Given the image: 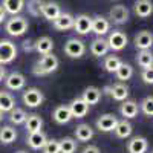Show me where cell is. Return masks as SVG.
Masks as SVG:
<instances>
[{"mask_svg":"<svg viewBox=\"0 0 153 153\" xmlns=\"http://www.w3.org/2000/svg\"><path fill=\"white\" fill-rule=\"evenodd\" d=\"M22 48H23L25 52H35V43H34V40H31V38L25 40L22 43Z\"/></svg>","mask_w":153,"mask_h":153,"instance_id":"f35d334b","label":"cell"},{"mask_svg":"<svg viewBox=\"0 0 153 153\" xmlns=\"http://www.w3.org/2000/svg\"><path fill=\"white\" fill-rule=\"evenodd\" d=\"M133 43L136 49H150L153 45V35L150 31H139L135 37H133Z\"/></svg>","mask_w":153,"mask_h":153,"instance_id":"7c38bea8","label":"cell"},{"mask_svg":"<svg viewBox=\"0 0 153 153\" xmlns=\"http://www.w3.org/2000/svg\"><path fill=\"white\" fill-rule=\"evenodd\" d=\"M115 74H117V78L120 81H127L132 78L133 75V68L129 65V63H121V66L115 71Z\"/></svg>","mask_w":153,"mask_h":153,"instance_id":"1f68e13d","label":"cell"},{"mask_svg":"<svg viewBox=\"0 0 153 153\" xmlns=\"http://www.w3.org/2000/svg\"><path fill=\"white\" fill-rule=\"evenodd\" d=\"M147 139L143 138V136H135L132 138L129 144H127V150H129V153H146L147 152Z\"/></svg>","mask_w":153,"mask_h":153,"instance_id":"e0dca14e","label":"cell"},{"mask_svg":"<svg viewBox=\"0 0 153 153\" xmlns=\"http://www.w3.org/2000/svg\"><path fill=\"white\" fill-rule=\"evenodd\" d=\"M132 130H133V129H132V124H130L129 121H126V120L118 121L117 126H115V129H113V132L117 133V136L121 138V139L129 138V136L132 135Z\"/></svg>","mask_w":153,"mask_h":153,"instance_id":"f546056e","label":"cell"},{"mask_svg":"<svg viewBox=\"0 0 153 153\" xmlns=\"http://www.w3.org/2000/svg\"><path fill=\"white\" fill-rule=\"evenodd\" d=\"M110 29V23L107 19L101 17V16H97L92 19V28H91V32H95L98 37H103L104 34H107Z\"/></svg>","mask_w":153,"mask_h":153,"instance_id":"4fadbf2b","label":"cell"},{"mask_svg":"<svg viewBox=\"0 0 153 153\" xmlns=\"http://www.w3.org/2000/svg\"><path fill=\"white\" fill-rule=\"evenodd\" d=\"M136 63L143 69H152L153 65V55L150 52V49H141L136 55Z\"/></svg>","mask_w":153,"mask_h":153,"instance_id":"f1b7e54d","label":"cell"},{"mask_svg":"<svg viewBox=\"0 0 153 153\" xmlns=\"http://www.w3.org/2000/svg\"><path fill=\"white\" fill-rule=\"evenodd\" d=\"M121 63H123L121 58L115 57V55H109V57H106V60H104V69H106L107 72H110V74H115V71L121 66Z\"/></svg>","mask_w":153,"mask_h":153,"instance_id":"e575fe53","label":"cell"},{"mask_svg":"<svg viewBox=\"0 0 153 153\" xmlns=\"http://www.w3.org/2000/svg\"><path fill=\"white\" fill-rule=\"evenodd\" d=\"M107 45L112 51H121L127 46V35L123 31H113L107 38Z\"/></svg>","mask_w":153,"mask_h":153,"instance_id":"30bf717a","label":"cell"},{"mask_svg":"<svg viewBox=\"0 0 153 153\" xmlns=\"http://www.w3.org/2000/svg\"><path fill=\"white\" fill-rule=\"evenodd\" d=\"M29 28V23L25 17H20V16H14L12 19H9L5 25V31L11 35V37H20L23 35L25 32L28 31Z\"/></svg>","mask_w":153,"mask_h":153,"instance_id":"7a4b0ae2","label":"cell"},{"mask_svg":"<svg viewBox=\"0 0 153 153\" xmlns=\"http://www.w3.org/2000/svg\"><path fill=\"white\" fill-rule=\"evenodd\" d=\"M76 34L80 35H87L89 32H91V28H92V17H89L86 14H80L74 17V26Z\"/></svg>","mask_w":153,"mask_h":153,"instance_id":"8992f818","label":"cell"},{"mask_svg":"<svg viewBox=\"0 0 153 153\" xmlns=\"http://www.w3.org/2000/svg\"><path fill=\"white\" fill-rule=\"evenodd\" d=\"M60 5L55 3V2H43V6H42V16L49 20V22H54L58 16H60Z\"/></svg>","mask_w":153,"mask_h":153,"instance_id":"5bb4252c","label":"cell"},{"mask_svg":"<svg viewBox=\"0 0 153 153\" xmlns=\"http://www.w3.org/2000/svg\"><path fill=\"white\" fill-rule=\"evenodd\" d=\"M52 118L57 124H68L72 120V113L69 110V106H57L52 112Z\"/></svg>","mask_w":153,"mask_h":153,"instance_id":"2e32d148","label":"cell"},{"mask_svg":"<svg viewBox=\"0 0 153 153\" xmlns=\"http://www.w3.org/2000/svg\"><path fill=\"white\" fill-rule=\"evenodd\" d=\"M101 95H103V92H101L98 87L89 86V87L84 89V92H83V97H81V98L86 101L89 106H92V104H98V101L101 100Z\"/></svg>","mask_w":153,"mask_h":153,"instance_id":"d6986e66","label":"cell"},{"mask_svg":"<svg viewBox=\"0 0 153 153\" xmlns=\"http://www.w3.org/2000/svg\"><path fill=\"white\" fill-rule=\"evenodd\" d=\"M5 76H6V71H5L3 65H0V81H3Z\"/></svg>","mask_w":153,"mask_h":153,"instance_id":"b9f144b4","label":"cell"},{"mask_svg":"<svg viewBox=\"0 0 153 153\" xmlns=\"http://www.w3.org/2000/svg\"><path fill=\"white\" fill-rule=\"evenodd\" d=\"M86 52V46L78 38H71L65 45V54L71 58H80Z\"/></svg>","mask_w":153,"mask_h":153,"instance_id":"5b68a950","label":"cell"},{"mask_svg":"<svg viewBox=\"0 0 153 153\" xmlns=\"http://www.w3.org/2000/svg\"><path fill=\"white\" fill-rule=\"evenodd\" d=\"M17 58V46L11 40H0V65H9Z\"/></svg>","mask_w":153,"mask_h":153,"instance_id":"3957f363","label":"cell"},{"mask_svg":"<svg viewBox=\"0 0 153 153\" xmlns=\"http://www.w3.org/2000/svg\"><path fill=\"white\" fill-rule=\"evenodd\" d=\"M91 52L94 57H104L107 52H109V45H107V40L104 38H95V40L91 43Z\"/></svg>","mask_w":153,"mask_h":153,"instance_id":"ac0fdd59","label":"cell"},{"mask_svg":"<svg viewBox=\"0 0 153 153\" xmlns=\"http://www.w3.org/2000/svg\"><path fill=\"white\" fill-rule=\"evenodd\" d=\"M60 143V153H75L76 150V139L71 138V136H66L63 138Z\"/></svg>","mask_w":153,"mask_h":153,"instance_id":"836d02e7","label":"cell"},{"mask_svg":"<svg viewBox=\"0 0 153 153\" xmlns=\"http://www.w3.org/2000/svg\"><path fill=\"white\" fill-rule=\"evenodd\" d=\"M141 78L144 80L146 84H152L153 83V72H152V69H143Z\"/></svg>","mask_w":153,"mask_h":153,"instance_id":"ab89813d","label":"cell"},{"mask_svg":"<svg viewBox=\"0 0 153 153\" xmlns=\"http://www.w3.org/2000/svg\"><path fill=\"white\" fill-rule=\"evenodd\" d=\"M5 84L9 91H22L26 84V78L20 72H11L8 76H5Z\"/></svg>","mask_w":153,"mask_h":153,"instance_id":"9c48e42d","label":"cell"},{"mask_svg":"<svg viewBox=\"0 0 153 153\" xmlns=\"http://www.w3.org/2000/svg\"><path fill=\"white\" fill-rule=\"evenodd\" d=\"M141 110L144 112L146 117H153V97L149 95L143 100V103H141Z\"/></svg>","mask_w":153,"mask_h":153,"instance_id":"8d00e7d4","label":"cell"},{"mask_svg":"<svg viewBox=\"0 0 153 153\" xmlns=\"http://www.w3.org/2000/svg\"><path fill=\"white\" fill-rule=\"evenodd\" d=\"M16 153H28L26 150H19V152H16Z\"/></svg>","mask_w":153,"mask_h":153,"instance_id":"f6af8a7d","label":"cell"},{"mask_svg":"<svg viewBox=\"0 0 153 153\" xmlns=\"http://www.w3.org/2000/svg\"><path fill=\"white\" fill-rule=\"evenodd\" d=\"M138 110H139V107H138V104L135 103V101H126L124 100V103L120 107L121 115H123L124 118H127V120L135 118L136 115H138Z\"/></svg>","mask_w":153,"mask_h":153,"instance_id":"83f0119b","label":"cell"},{"mask_svg":"<svg viewBox=\"0 0 153 153\" xmlns=\"http://www.w3.org/2000/svg\"><path fill=\"white\" fill-rule=\"evenodd\" d=\"M2 120H3V112L0 110V121H2Z\"/></svg>","mask_w":153,"mask_h":153,"instance_id":"ee69618b","label":"cell"},{"mask_svg":"<svg viewBox=\"0 0 153 153\" xmlns=\"http://www.w3.org/2000/svg\"><path fill=\"white\" fill-rule=\"evenodd\" d=\"M26 117H28V113L25 112L23 109H20V107H14V109L9 110V121L12 124H16V126L23 124L25 120H26Z\"/></svg>","mask_w":153,"mask_h":153,"instance_id":"d6a6232c","label":"cell"},{"mask_svg":"<svg viewBox=\"0 0 153 153\" xmlns=\"http://www.w3.org/2000/svg\"><path fill=\"white\" fill-rule=\"evenodd\" d=\"M57 69H58V58L52 52H49V54H43V57L34 65L32 74L35 76H43L55 72Z\"/></svg>","mask_w":153,"mask_h":153,"instance_id":"6da1fadb","label":"cell"},{"mask_svg":"<svg viewBox=\"0 0 153 153\" xmlns=\"http://www.w3.org/2000/svg\"><path fill=\"white\" fill-rule=\"evenodd\" d=\"M34 43H35V52L42 54V55L52 52V49H54V42H52V38H49V37H40Z\"/></svg>","mask_w":153,"mask_h":153,"instance_id":"cb8c5ba5","label":"cell"},{"mask_svg":"<svg viewBox=\"0 0 153 153\" xmlns=\"http://www.w3.org/2000/svg\"><path fill=\"white\" fill-rule=\"evenodd\" d=\"M48 141V138H46V135L42 132V130H37V132H32V133H29V136H28V146L31 147V149H34V150H40L43 146H45V143Z\"/></svg>","mask_w":153,"mask_h":153,"instance_id":"44dd1931","label":"cell"},{"mask_svg":"<svg viewBox=\"0 0 153 153\" xmlns=\"http://www.w3.org/2000/svg\"><path fill=\"white\" fill-rule=\"evenodd\" d=\"M118 123V118L115 117L113 113H106V115H101V117L97 120V129L100 132H113L115 126Z\"/></svg>","mask_w":153,"mask_h":153,"instance_id":"ba28073f","label":"cell"},{"mask_svg":"<svg viewBox=\"0 0 153 153\" xmlns=\"http://www.w3.org/2000/svg\"><path fill=\"white\" fill-rule=\"evenodd\" d=\"M75 138L81 143H87L94 138V129L89 124H78L75 129Z\"/></svg>","mask_w":153,"mask_h":153,"instance_id":"7402d4cb","label":"cell"},{"mask_svg":"<svg viewBox=\"0 0 153 153\" xmlns=\"http://www.w3.org/2000/svg\"><path fill=\"white\" fill-rule=\"evenodd\" d=\"M129 16H130V12L124 5H117L109 11V19L115 25H124L129 20Z\"/></svg>","mask_w":153,"mask_h":153,"instance_id":"52a82bcc","label":"cell"},{"mask_svg":"<svg viewBox=\"0 0 153 153\" xmlns=\"http://www.w3.org/2000/svg\"><path fill=\"white\" fill-rule=\"evenodd\" d=\"M42 6H43V0H29L28 12L32 17H40L42 16Z\"/></svg>","mask_w":153,"mask_h":153,"instance_id":"d590c367","label":"cell"},{"mask_svg":"<svg viewBox=\"0 0 153 153\" xmlns=\"http://www.w3.org/2000/svg\"><path fill=\"white\" fill-rule=\"evenodd\" d=\"M42 150L43 153H60V143L57 139H48Z\"/></svg>","mask_w":153,"mask_h":153,"instance_id":"74e56055","label":"cell"},{"mask_svg":"<svg viewBox=\"0 0 153 153\" xmlns=\"http://www.w3.org/2000/svg\"><path fill=\"white\" fill-rule=\"evenodd\" d=\"M5 17H6V12H5V9H3V6L0 5V23H3V20H5Z\"/></svg>","mask_w":153,"mask_h":153,"instance_id":"7bdbcfd3","label":"cell"},{"mask_svg":"<svg viewBox=\"0 0 153 153\" xmlns=\"http://www.w3.org/2000/svg\"><path fill=\"white\" fill-rule=\"evenodd\" d=\"M81 153H101V152H100V149H98L97 146L89 144V146H86V147L83 149V152H81Z\"/></svg>","mask_w":153,"mask_h":153,"instance_id":"60d3db41","label":"cell"},{"mask_svg":"<svg viewBox=\"0 0 153 153\" xmlns=\"http://www.w3.org/2000/svg\"><path fill=\"white\" fill-rule=\"evenodd\" d=\"M22 100H23V103L26 104L28 107L35 109V107H40L42 106V103L45 101V95H43V92L40 91V89L29 87V89H26V91L23 92Z\"/></svg>","mask_w":153,"mask_h":153,"instance_id":"277c9868","label":"cell"},{"mask_svg":"<svg viewBox=\"0 0 153 153\" xmlns=\"http://www.w3.org/2000/svg\"><path fill=\"white\" fill-rule=\"evenodd\" d=\"M69 110L72 113V118H84L89 112V104L83 98H75L71 101Z\"/></svg>","mask_w":153,"mask_h":153,"instance_id":"8fae6325","label":"cell"},{"mask_svg":"<svg viewBox=\"0 0 153 153\" xmlns=\"http://www.w3.org/2000/svg\"><path fill=\"white\" fill-rule=\"evenodd\" d=\"M54 28L58 31H68L74 26V16L69 12H60V16L52 22Z\"/></svg>","mask_w":153,"mask_h":153,"instance_id":"9a60e30c","label":"cell"},{"mask_svg":"<svg viewBox=\"0 0 153 153\" xmlns=\"http://www.w3.org/2000/svg\"><path fill=\"white\" fill-rule=\"evenodd\" d=\"M17 139V130L11 126H3L0 129V143L2 144H12Z\"/></svg>","mask_w":153,"mask_h":153,"instance_id":"4316f807","label":"cell"},{"mask_svg":"<svg viewBox=\"0 0 153 153\" xmlns=\"http://www.w3.org/2000/svg\"><path fill=\"white\" fill-rule=\"evenodd\" d=\"M2 6L5 9V12L11 16H17L19 12H22L23 6H25V0H3Z\"/></svg>","mask_w":153,"mask_h":153,"instance_id":"484cf974","label":"cell"},{"mask_svg":"<svg viewBox=\"0 0 153 153\" xmlns=\"http://www.w3.org/2000/svg\"><path fill=\"white\" fill-rule=\"evenodd\" d=\"M23 124L26 126V130H28L29 133H32V132H37V130H42L43 120L40 118V115L31 113V115H28V117H26V120H25Z\"/></svg>","mask_w":153,"mask_h":153,"instance_id":"603a6c76","label":"cell"},{"mask_svg":"<svg viewBox=\"0 0 153 153\" xmlns=\"http://www.w3.org/2000/svg\"><path fill=\"white\" fill-rule=\"evenodd\" d=\"M16 107V100L9 92H0V110L3 113L5 112H9L11 109Z\"/></svg>","mask_w":153,"mask_h":153,"instance_id":"4dcf8cb0","label":"cell"},{"mask_svg":"<svg viewBox=\"0 0 153 153\" xmlns=\"http://www.w3.org/2000/svg\"><path fill=\"white\" fill-rule=\"evenodd\" d=\"M110 97L115 101H124L127 97H129V87L123 83H117L110 86Z\"/></svg>","mask_w":153,"mask_h":153,"instance_id":"d4e9b609","label":"cell"},{"mask_svg":"<svg viewBox=\"0 0 153 153\" xmlns=\"http://www.w3.org/2000/svg\"><path fill=\"white\" fill-rule=\"evenodd\" d=\"M153 12V3L150 0H136L135 2V14L141 19H146L152 16Z\"/></svg>","mask_w":153,"mask_h":153,"instance_id":"ffe728a7","label":"cell"}]
</instances>
